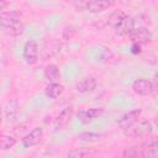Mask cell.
<instances>
[{
    "mask_svg": "<svg viewBox=\"0 0 158 158\" xmlns=\"http://www.w3.org/2000/svg\"><path fill=\"white\" fill-rule=\"evenodd\" d=\"M0 27L11 36H19L23 32L22 14L19 10H5L0 12Z\"/></svg>",
    "mask_w": 158,
    "mask_h": 158,
    "instance_id": "1",
    "label": "cell"
},
{
    "mask_svg": "<svg viewBox=\"0 0 158 158\" xmlns=\"http://www.w3.org/2000/svg\"><path fill=\"white\" fill-rule=\"evenodd\" d=\"M109 25L118 36H127L135 28V20L122 10H116L109 16Z\"/></svg>",
    "mask_w": 158,
    "mask_h": 158,
    "instance_id": "2",
    "label": "cell"
},
{
    "mask_svg": "<svg viewBox=\"0 0 158 158\" xmlns=\"http://www.w3.org/2000/svg\"><path fill=\"white\" fill-rule=\"evenodd\" d=\"M128 37L132 41V43L142 46V44L151 43V41H152V32L146 26H138V27H135L131 31Z\"/></svg>",
    "mask_w": 158,
    "mask_h": 158,
    "instance_id": "3",
    "label": "cell"
},
{
    "mask_svg": "<svg viewBox=\"0 0 158 158\" xmlns=\"http://www.w3.org/2000/svg\"><path fill=\"white\" fill-rule=\"evenodd\" d=\"M153 131V126L149 121H137L133 126L125 130L123 133L127 137H137V136H147Z\"/></svg>",
    "mask_w": 158,
    "mask_h": 158,
    "instance_id": "4",
    "label": "cell"
},
{
    "mask_svg": "<svg viewBox=\"0 0 158 158\" xmlns=\"http://www.w3.org/2000/svg\"><path fill=\"white\" fill-rule=\"evenodd\" d=\"M142 115V110L141 109H135V110H131L128 112H125L123 115H121L118 118H117V125L120 128H122L123 131L130 128L131 126H133L141 117Z\"/></svg>",
    "mask_w": 158,
    "mask_h": 158,
    "instance_id": "5",
    "label": "cell"
},
{
    "mask_svg": "<svg viewBox=\"0 0 158 158\" xmlns=\"http://www.w3.org/2000/svg\"><path fill=\"white\" fill-rule=\"evenodd\" d=\"M22 57H23V60L30 65L37 63V60H38V44L36 41L31 40V41H27L25 43L23 51H22Z\"/></svg>",
    "mask_w": 158,
    "mask_h": 158,
    "instance_id": "6",
    "label": "cell"
},
{
    "mask_svg": "<svg viewBox=\"0 0 158 158\" xmlns=\"http://www.w3.org/2000/svg\"><path fill=\"white\" fill-rule=\"evenodd\" d=\"M73 114H74V107L73 105H69L67 107H64L60 114L57 116L56 121H54V128L57 131H62L64 128L68 127L69 122L72 121V117H73Z\"/></svg>",
    "mask_w": 158,
    "mask_h": 158,
    "instance_id": "7",
    "label": "cell"
},
{
    "mask_svg": "<svg viewBox=\"0 0 158 158\" xmlns=\"http://www.w3.org/2000/svg\"><path fill=\"white\" fill-rule=\"evenodd\" d=\"M132 90L137 95L147 96V95H149V94L153 93L154 85H153V83L151 80L144 79V78H139V79H136L132 83Z\"/></svg>",
    "mask_w": 158,
    "mask_h": 158,
    "instance_id": "8",
    "label": "cell"
},
{
    "mask_svg": "<svg viewBox=\"0 0 158 158\" xmlns=\"http://www.w3.org/2000/svg\"><path fill=\"white\" fill-rule=\"evenodd\" d=\"M42 138H43V130L41 127H35L22 138V146L25 148L35 147L42 141Z\"/></svg>",
    "mask_w": 158,
    "mask_h": 158,
    "instance_id": "9",
    "label": "cell"
},
{
    "mask_svg": "<svg viewBox=\"0 0 158 158\" xmlns=\"http://www.w3.org/2000/svg\"><path fill=\"white\" fill-rule=\"evenodd\" d=\"M115 1H104V0H90V1H85L84 5V10H88L91 14H100L105 10H107L109 7L114 6Z\"/></svg>",
    "mask_w": 158,
    "mask_h": 158,
    "instance_id": "10",
    "label": "cell"
},
{
    "mask_svg": "<svg viewBox=\"0 0 158 158\" xmlns=\"http://www.w3.org/2000/svg\"><path fill=\"white\" fill-rule=\"evenodd\" d=\"M102 112H104V110L101 107H91V109H86V110H80L78 112V118L83 123H89L90 121L101 116Z\"/></svg>",
    "mask_w": 158,
    "mask_h": 158,
    "instance_id": "11",
    "label": "cell"
},
{
    "mask_svg": "<svg viewBox=\"0 0 158 158\" xmlns=\"http://www.w3.org/2000/svg\"><path fill=\"white\" fill-rule=\"evenodd\" d=\"M96 88V79L94 77H85L83 78L80 81L77 83L75 85V89L78 93H81V94H85V93H90L93 91L94 89Z\"/></svg>",
    "mask_w": 158,
    "mask_h": 158,
    "instance_id": "12",
    "label": "cell"
},
{
    "mask_svg": "<svg viewBox=\"0 0 158 158\" xmlns=\"http://www.w3.org/2000/svg\"><path fill=\"white\" fill-rule=\"evenodd\" d=\"M142 158H158L157 141L154 138L144 144L143 151H142Z\"/></svg>",
    "mask_w": 158,
    "mask_h": 158,
    "instance_id": "13",
    "label": "cell"
},
{
    "mask_svg": "<svg viewBox=\"0 0 158 158\" xmlns=\"http://www.w3.org/2000/svg\"><path fill=\"white\" fill-rule=\"evenodd\" d=\"M44 77L49 83H58L60 79V72L56 64H48L44 69Z\"/></svg>",
    "mask_w": 158,
    "mask_h": 158,
    "instance_id": "14",
    "label": "cell"
},
{
    "mask_svg": "<svg viewBox=\"0 0 158 158\" xmlns=\"http://www.w3.org/2000/svg\"><path fill=\"white\" fill-rule=\"evenodd\" d=\"M64 91V86L60 85L59 83H49L47 86H46V95L51 99H57L59 98Z\"/></svg>",
    "mask_w": 158,
    "mask_h": 158,
    "instance_id": "15",
    "label": "cell"
},
{
    "mask_svg": "<svg viewBox=\"0 0 158 158\" xmlns=\"http://www.w3.org/2000/svg\"><path fill=\"white\" fill-rule=\"evenodd\" d=\"M17 114V101L16 100H10L6 104V109H5V118L7 122H11L15 120Z\"/></svg>",
    "mask_w": 158,
    "mask_h": 158,
    "instance_id": "16",
    "label": "cell"
},
{
    "mask_svg": "<svg viewBox=\"0 0 158 158\" xmlns=\"http://www.w3.org/2000/svg\"><path fill=\"white\" fill-rule=\"evenodd\" d=\"M16 144V138L10 135H0V149L7 151Z\"/></svg>",
    "mask_w": 158,
    "mask_h": 158,
    "instance_id": "17",
    "label": "cell"
},
{
    "mask_svg": "<svg viewBox=\"0 0 158 158\" xmlns=\"http://www.w3.org/2000/svg\"><path fill=\"white\" fill-rule=\"evenodd\" d=\"M78 138L83 142H89V143H94V142H98L101 139V135L100 133H96V132H91V131H85V132H81L79 133Z\"/></svg>",
    "mask_w": 158,
    "mask_h": 158,
    "instance_id": "18",
    "label": "cell"
},
{
    "mask_svg": "<svg viewBox=\"0 0 158 158\" xmlns=\"http://www.w3.org/2000/svg\"><path fill=\"white\" fill-rule=\"evenodd\" d=\"M112 57H114V53H112L111 49L107 48V47H101V49L99 51V53H98V56H96L98 62H100V63H106V62L111 60Z\"/></svg>",
    "mask_w": 158,
    "mask_h": 158,
    "instance_id": "19",
    "label": "cell"
},
{
    "mask_svg": "<svg viewBox=\"0 0 158 158\" xmlns=\"http://www.w3.org/2000/svg\"><path fill=\"white\" fill-rule=\"evenodd\" d=\"M89 154V149L85 147H80V148H73L72 151L68 152L67 158H86V156Z\"/></svg>",
    "mask_w": 158,
    "mask_h": 158,
    "instance_id": "20",
    "label": "cell"
},
{
    "mask_svg": "<svg viewBox=\"0 0 158 158\" xmlns=\"http://www.w3.org/2000/svg\"><path fill=\"white\" fill-rule=\"evenodd\" d=\"M74 33H75V27L72 26V25H69V26H65V27H64L62 36H63L64 40H70V38L74 36Z\"/></svg>",
    "mask_w": 158,
    "mask_h": 158,
    "instance_id": "21",
    "label": "cell"
},
{
    "mask_svg": "<svg viewBox=\"0 0 158 158\" xmlns=\"http://www.w3.org/2000/svg\"><path fill=\"white\" fill-rule=\"evenodd\" d=\"M125 158H142V154L136 148H130L125 152Z\"/></svg>",
    "mask_w": 158,
    "mask_h": 158,
    "instance_id": "22",
    "label": "cell"
},
{
    "mask_svg": "<svg viewBox=\"0 0 158 158\" xmlns=\"http://www.w3.org/2000/svg\"><path fill=\"white\" fill-rule=\"evenodd\" d=\"M131 52H132V53H135V54L139 53V52H141V46H138V44H135V43H132V48H131Z\"/></svg>",
    "mask_w": 158,
    "mask_h": 158,
    "instance_id": "23",
    "label": "cell"
},
{
    "mask_svg": "<svg viewBox=\"0 0 158 158\" xmlns=\"http://www.w3.org/2000/svg\"><path fill=\"white\" fill-rule=\"evenodd\" d=\"M7 5H9V2H6V1H1V0H0V10H4Z\"/></svg>",
    "mask_w": 158,
    "mask_h": 158,
    "instance_id": "24",
    "label": "cell"
},
{
    "mask_svg": "<svg viewBox=\"0 0 158 158\" xmlns=\"http://www.w3.org/2000/svg\"><path fill=\"white\" fill-rule=\"evenodd\" d=\"M2 122V107H1V105H0V123Z\"/></svg>",
    "mask_w": 158,
    "mask_h": 158,
    "instance_id": "25",
    "label": "cell"
}]
</instances>
